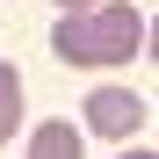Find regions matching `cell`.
<instances>
[{"label": "cell", "mask_w": 159, "mask_h": 159, "mask_svg": "<svg viewBox=\"0 0 159 159\" xmlns=\"http://www.w3.org/2000/svg\"><path fill=\"white\" fill-rule=\"evenodd\" d=\"M51 51L65 65H130L145 51V15L130 0H101L94 15H58Z\"/></svg>", "instance_id": "obj_1"}, {"label": "cell", "mask_w": 159, "mask_h": 159, "mask_svg": "<svg viewBox=\"0 0 159 159\" xmlns=\"http://www.w3.org/2000/svg\"><path fill=\"white\" fill-rule=\"evenodd\" d=\"M29 159H87V152H80V130L65 116H51V123L29 130Z\"/></svg>", "instance_id": "obj_3"}, {"label": "cell", "mask_w": 159, "mask_h": 159, "mask_svg": "<svg viewBox=\"0 0 159 159\" xmlns=\"http://www.w3.org/2000/svg\"><path fill=\"white\" fill-rule=\"evenodd\" d=\"M80 116H87V130H94V138L130 145V138L152 123V101H145V94H130V87H94L87 101H80Z\"/></svg>", "instance_id": "obj_2"}, {"label": "cell", "mask_w": 159, "mask_h": 159, "mask_svg": "<svg viewBox=\"0 0 159 159\" xmlns=\"http://www.w3.org/2000/svg\"><path fill=\"white\" fill-rule=\"evenodd\" d=\"M123 159H159V152H145V145H123Z\"/></svg>", "instance_id": "obj_6"}, {"label": "cell", "mask_w": 159, "mask_h": 159, "mask_svg": "<svg viewBox=\"0 0 159 159\" xmlns=\"http://www.w3.org/2000/svg\"><path fill=\"white\" fill-rule=\"evenodd\" d=\"M15 130H22V72L0 58V145H7Z\"/></svg>", "instance_id": "obj_4"}, {"label": "cell", "mask_w": 159, "mask_h": 159, "mask_svg": "<svg viewBox=\"0 0 159 159\" xmlns=\"http://www.w3.org/2000/svg\"><path fill=\"white\" fill-rule=\"evenodd\" d=\"M101 0H58V15H94Z\"/></svg>", "instance_id": "obj_5"}]
</instances>
